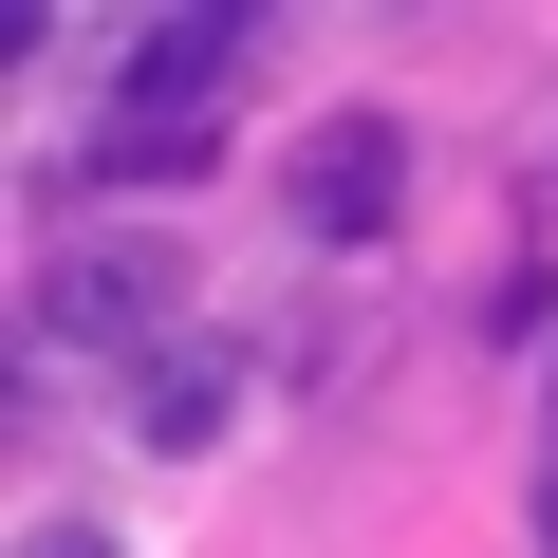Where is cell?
<instances>
[{
  "instance_id": "8992f818",
  "label": "cell",
  "mask_w": 558,
  "mask_h": 558,
  "mask_svg": "<svg viewBox=\"0 0 558 558\" xmlns=\"http://www.w3.org/2000/svg\"><path fill=\"white\" fill-rule=\"evenodd\" d=\"M539 539H558V484H539Z\"/></svg>"
},
{
  "instance_id": "7a4b0ae2",
  "label": "cell",
  "mask_w": 558,
  "mask_h": 558,
  "mask_svg": "<svg viewBox=\"0 0 558 558\" xmlns=\"http://www.w3.org/2000/svg\"><path fill=\"white\" fill-rule=\"evenodd\" d=\"M391 205H410V112H336V131L299 149V223H317V242H373Z\"/></svg>"
},
{
  "instance_id": "5b68a950",
  "label": "cell",
  "mask_w": 558,
  "mask_h": 558,
  "mask_svg": "<svg viewBox=\"0 0 558 558\" xmlns=\"http://www.w3.org/2000/svg\"><path fill=\"white\" fill-rule=\"evenodd\" d=\"M20 558H112V539H94V521H38V539H20Z\"/></svg>"
},
{
  "instance_id": "6da1fadb",
  "label": "cell",
  "mask_w": 558,
  "mask_h": 558,
  "mask_svg": "<svg viewBox=\"0 0 558 558\" xmlns=\"http://www.w3.org/2000/svg\"><path fill=\"white\" fill-rule=\"evenodd\" d=\"M242 75V0H168V20H131V131H205V94Z\"/></svg>"
},
{
  "instance_id": "277c9868",
  "label": "cell",
  "mask_w": 558,
  "mask_h": 558,
  "mask_svg": "<svg viewBox=\"0 0 558 558\" xmlns=\"http://www.w3.org/2000/svg\"><path fill=\"white\" fill-rule=\"evenodd\" d=\"M223 391H242L223 354H168V373H149V447H205V428H223Z\"/></svg>"
},
{
  "instance_id": "3957f363",
  "label": "cell",
  "mask_w": 558,
  "mask_h": 558,
  "mask_svg": "<svg viewBox=\"0 0 558 558\" xmlns=\"http://www.w3.org/2000/svg\"><path fill=\"white\" fill-rule=\"evenodd\" d=\"M149 317H168V242H112L57 279V336H149Z\"/></svg>"
}]
</instances>
